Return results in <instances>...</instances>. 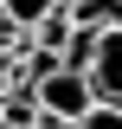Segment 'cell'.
Instances as JSON below:
<instances>
[{"instance_id": "6da1fadb", "label": "cell", "mask_w": 122, "mask_h": 129, "mask_svg": "<svg viewBox=\"0 0 122 129\" xmlns=\"http://www.w3.org/2000/svg\"><path fill=\"white\" fill-rule=\"evenodd\" d=\"M32 97H39V110H45V116H71V123L96 103L90 78H84V71H71V64H58L51 78H39V84H32Z\"/></svg>"}, {"instance_id": "7a4b0ae2", "label": "cell", "mask_w": 122, "mask_h": 129, "mask_svg": "<svg viewBox=\"0 0 122 129\" xmlns=\"http://www.w3.org/2000/svg\"><path fill=\"white\" fill-rule=\"evenodd\" d=\"M84 78H90L96 103H122V26L96 32V52H90V64H84Z\"/></svg>"}, {"instance_id": "3957f363", "label": "cell", "mask_w": 122, "mask_h": 129, "mask_svg": "<svg viewBox=\"0 0 122 129\" xmlns=\"http://www.w3.org/2000/svg\"><path fill=\"white\" fill-rule=\"evenodd\" d=\"M64 13H71L77 26L103 32V26H122V0H64Z\"/></svg>"}, {"instance_id": "277c9868", "label": "cell", "mask_w": 122, "mask_h": 129, "mask_svg": "<svg viewBox=\"0 0 122 129\" xmlns=\"http://www.w3.org/2000/svg\"><path fill=\"white\" fill-rule=\"evenodd\" d=\"M58 7H64V0H0V19L19 26V32H32L45 13H58Z\"/></svg>"}, {"instance_id": "5b68a950", "label": "cell", "mask_w": 122, "mask_h": 129, "mask_svg": "<svg viewBox=\"0 0 122 129\" xmlns=\"http://www.w3.org/2000/svg\"><path fill=\"white\" fill-rule=\"evenodd\" d=\"M77 129H122V103H90L77 116Z\"/></svg>"}, {"instance_id": "8992f818", "label": "cell", "mask_w": 122, "mask_h": 129, "mask_svg": "<svg viewBox=\"0 0 122 129\" xmlns=\"http://www.w3.org/2000/svg\"><path fill=\"white\" fill-rule=\"evenodd\" d=\"M32 129H77V123H71V116H45V110H39V123H32Z\"/></svg>"}, {"instance_id": "52a82bcc", "label": "cell", "mask_w": 122, "mask_h": 129, "mask_svg": "<svg viewBox=\"0 0 122 129\" xmlns=\"http://www.w3.org/2000/svg\"><path fill=\"white\" fill-rule=\"evenodd\" d=\"M0 129H13V123H0Z\"/></svg>"}]
</instances>
